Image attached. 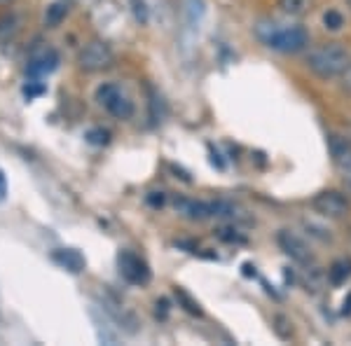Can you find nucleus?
<instances>
[{"mask_svg": "<svg viewBox=\"0 0 351 346\" xmlns=\"http://www.w3.org/2000/svg\"><path fill=\"white\" fill-rule=\"evenodd\" d=\"M256 36L265 47L281 54H298L309 45V33L304 26H286L274 19H263L256 26Z\"/></svg>", "mask_w": 351, "mask_h": 346, "instance_id": "1", "label": "nucleus"}, {"mask_svg": "<svg viewBox=\"0 0 351 346\" xmlns=\"http://www.w3.org/2000/svg\"><path fill=\"white\" fill-rule=\"evenodd\" d=\"M304 64L321 80H335L347 71V66L351 64V54L342 42H324L309 49L304 56Z\"/></svg>", "mask_w": 351, "mask_h": 346, "instance_id": "2", "label": "nucleus"}, {"mask_svg": "<svg viewBox=\"0 0 351 346\" xmlns=\"http://www.w3.org/2000/svg\"><path fill=\"white\" fill-rule=\"evenodd\" d=\"M96 101L99 106L108 112L115 120H129L134 115V101L129 99V94L124 92L120 84L115 82H106L96 89Z\"/></svg>", "mask_w": 351, "mask_h": 346, "instance_id": "3", "label": "nucleus"}, {"mask_svg": "<svg viewBox=\"0 0 351 346\" xmlns=\"http://www.w3.org/2000/svg\"><path fill=\"white\" fill-rule=\"evenodd\" d=\"M117 267H120V276L132 286H145L150 281V267L134 251H120L117 255Z\"/></svg>", "mask_w": 351, "mask_h": 346, "instance_id": "4", "label": "nucleus"}, {"mask_svg": "<svg viewBox=\"0 0 351 346\" xmlns=\"http://www.w3.org/2000/svg\"><path fill=\"white\" fill-rule=\"evenodd\" d=\"M311 208H314L319 215L324 218H330V220H339L344 218L351 206H349V199L342 195V192H335V190H324L311 199Z\"/></svg>", "mask_w": 351, "mask_h": 346, "instance_id": "5", "label": "nucleus"}, {"mask_svg": "<svg viewBox=\"0 0 351 346\" xmlns=\"http://www.w3.org/2000/svg\"><path fill=\"white\" fill-rule=\"evenodd\" d=\"M115 61V54L106 42L101 40H92L89 45H84V49L77 56V64H80L82 71L96 73V71H106V68L112 66Z\"/></svg>", "mask_w": 351, "mask_h": 346, "instance_id": "6", "label": "nucleus"}, {"mask_svg": "<svg viewBox=\"0 0 351 346\" xmlns=\"http://www.w3.org/2000/svg\"><path fill=\"white\" fill-rule=\"evenodd\" d=\"M276 243H279V248L293 260V262H298V264L314 262V253H311V248L307 246V241L300 239L298 234H293L291 230H281L279 234H276Z\"/></svg>", "mask_w": 351, "mask_h": 346, "instance_id": "7", "label": "nucleus"}, {"mask_svg": "<svg viewBox=\"0 0 351 346\" xmlns=\"http://www.w3.org/2000/svg\"><path fill=\"white\" fill-rule=\"evenodd\" d=\"M328 150H330L332 164L342 173L351 171V140L347 134H330L328 136Z\"/></svg>", "mask_w": 351, "mask_h": 346, "instance_id": "8", "label": "nucleus"}, {"mask_svg": "<svg viewBox=\"0 0 351 346\" xmlns=\"http://www.w3.org/2000/svg\"><path fill=\"white\" fill-rule=\"evenodd\" d=\"M173 208L188 220H199L202 223V220L213 218L211 201H197V199H188V197H176Z\"/></svg>", "mask_w": 351, "mask_h": 346, "instance_id": "9", "label": "nucleus"}, {"mask_svg": "<svg viewBox=\"0 0 351 346\" xmlns=\"http://www.w3.org/2000/svg\"><path fill=\"white\" fill-rule=\"evenodd\" d=\"M56 66H59V54L54 52V49H43V52L33 54L31 61H28V75L31 77H45L49 75L52 71H56Z\"/></svg>", "mask_w": 351, "mask_h": 346, "instance_id": "10", "label": "nucleus"}, {"mask_svg": "<svg viewBox=\"0 0 351 346\" xmlns=\"http://www.w3.org/2000/svg\"><path fill=\"white\" fill-rule=\"evenodd\" d=\"M52 258L56 264L66 267V269L73 271V274H80L84 269V258L77 251H73V248H61V251H56Z\"/></svg>", "mask_w": 351, "mask_h": 346, "instance_id": "11", "label": "nucleus"}, {"mask_svg": "<svg viewBox=\"0 0 351 346\" xmlns=\"http://www.w3.org/2000/svg\"><path fill=\"white\" fill-rule=\"evenodd\" d=\"M351 276V260H337V262L330 264V269H328V279H330L332 286H342V283H347V279Z\"/></svg>", "mask_w": 351, "mask_h": 346, "instance_id": "12", "label": "nucleus"}, {"mask_svg": "<svg viewBox=\"0 0 351 346\" xmlns=\"http://www.w3.org/2000/svg\"><path fill=\"white\" fill-rule=\"evenodd\" d=\"M314 0H279L281 12L288 16H304L311 10Z\"/></svg>", "mask_w": 351, "mask_h": 346, "instance_id": "13", "label": "nucleus"}, {"mask_svg": "<svg viewBox=\"0 0 351 346\" xmlns=\"http://www.w3.org/2000/svg\"><path fill=\"white\" fill-rule=\"evenodd\" d=\"M176 299H178L180 304H183V309L188 311V314H192V316H202V306H199V302L197 299H192L188 293L183 291V288H176Z\"/></svg>", "mask_w": 351, "mask_h": 346, "instance_id": "14", "label": "nucleus"}, {"mask_svg": "<svg viewBox=\"0 0 351 346\" xmlns=\"http://www.w3.org/2000/svg\"><path fill=\"white\" fill-rule=\"evenodd\" d=\"M324 26H326V31H332V33L342 31L344 28L342 12H337V10H328V12L324 14Z\"/></svg>", "mask_w": 351, "mask_h": 346, "instance_id": "15", "label": "nucleus"}, {"mask_svg": "<svg viewBox=\"0 0 351 346\" xmlns=\"http://www.w3.org/2000/svg\"><path fill=\"white\" fill-rule=\"evenodd\" d=\"M64 14H66V5L64 3H54L52 8L47 10V14H45V21H47V24H59Z\"/></svg>", "mask_w": 351, "mask_h": 346, "instance_id": "16", "label": "nucleus"}, {"mask_svg": "<svg viewBox=\"0 0 351 346\" xmlns=\"http://www.w3.org/2000/svg\"><path fill=\"white\" fill-rule=\"evenodd\" d=\"M274 330H276V334H279L281 339H288L291 337V332H293V328H291V321L288 319H284V316H274Z\"/></svg>", "mask_w": 351, "mask_h": 346, "instance_id": "17", "label": "nucleus"}, {"mask_svg": "<svg viewBox=\"0 0 351 346\" xmlns=\"http://www.w3.org/2000/svg\"><path fill=\"white\" fill-rule=\"evenodd\" d=\"M134 12H136V19H138V21L148 19V10H145L143 0H134Z\"/></svg>", "mask_w": 351, "mask_h": 346, "instance_id": "18", "label": "nucleus"}, {"mask_svg": "<svg viewBox=\"0 0 351 346\" xmlns=\"http://www.w3.org/2000/svg\"><path fill=\"white\" fill-rule=\"evenodd\" d=\"M339 82H342V89H344V92H349V94H351V64L347 66V71L342 73Z\"/></svg>", "mask_w": 351, "mask_h": 346, "instance_id": "19", "label": "nucleus"}, {"mask_svg": "<svg viewBox=\"0 0 351 346\" xmlns=\"http://www.w3.org/2000/svg\"><path fill=\"white\" fill-rule=\"evenodd\" d=\"M8 197V178H5V173L0 171V201Z\"/></svg>", "mask_w": 351, "mask_h": 346, "instance_id": "20", "label": "nucleus"}, {"mask_svg": "<svg viewBox=\"0 0 351 346\" xmlns=\"http://www.w3.org/2000/svg\"><path fill=\"white\" fill-rule=\"evenodd\" d=\"M342 314L344 316H351V295L347 299H344V306H342Z\"/></svg>", "mask_w": 351, "mask_h": 346, "instance_id": "21", "label": "nucleus"}, {"mask_svg": "<svg viewBox=\"0 0 351 346\" xmlns=\"http://www.w3.org/2000/svg\"><path fill=\"white\" fill-rule=\"evenodd\" d=\"M344 185H347V190L351 192V171L344 173Z\"/></svg>", "mask_w": 351, "mask_h": 346, "instance_id": "22", "label": "nucleus"}, {"mask_svg": "<svg viewBox=\"0 0 351 346\" xmlns=\"http://www.w3.org/2000/svg\"><path fill=\"white\" fill-rule=\"evenodd\" d=\"M347 138L351 140V129H347Z\"/></svg>", "mask_w": 351, "mask_h": 346, "instance_id": "23", "label": "nucleus"}, {"mask_svg": "<svg viewBox=\"0 0 351 346\" xmlns=\"http://www.w3.org/2000/svg\"><path fill=\"white\" fill-rule=\"evenodd\" d=\"M347 8H349V10H351V0H347Z\"/></svg>", "mask_w": 351, "mask_h": 346, "instance_id": "24", "label": "nucleus"}]
</instances>
